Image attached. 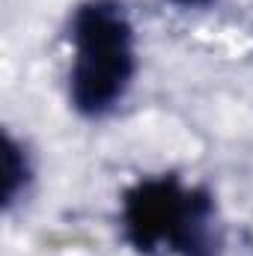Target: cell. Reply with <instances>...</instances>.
<instances>
[{
    "mask_svg": "<svg viewBox=\"0 0 253 256\" xmlns=\"http://www.w3.org/2000/svg\"><path fill=\"white\" fill-rule=\"evenodd\" d=\"M74 66L68 96L78 114H110L134 78V30L120 0H86L72 21Z\"/></svg>",
    "mask_w": 253,
    "mask_h": 256,
    "instance_id": "cell-1",
    "label": "cell"
},
{
    "mask_svg": "<svg viewBox=\"0 0 253 256\" xmlns=\"http://www.w3.org/2000/svg\"><path fill=\"white\" fill-rule=\"evenodd\" d=\"M126 238L140 254L161 244L182 256H214V206L202 188H182L176 176L140 179L122 196Z\"/></svg>",
    "mask_w": 253,
    "mask_h": 256,
    "instance_id": "cell-2",
    "label": "cell"
},
{
    "mask_svg": "<svg viewBox=\"0 0 253 256\" xmlns=\"http://www.w3.org/2000/svg\"><path fill=\"white\" fill-rule=\"evenodd\" d=\"M3 206L9 208L15 200H18V194H24L27 188V182H30V161H27V152H24V146L18 143V140H12L9 134H6V146H3Z\"/></svg>",
    "mask_w": 253,
    "mask_h": 256,
    "instance_id": "cell-3",
    "label": "cell"
},
{
    "mask_svg": "<svg viewBox=\"0 0 253 256\" xmlns=\"http://www.w3.org/2000/svg\"><path fill=\"white\" fill-rule=\"evenodd\" d=\"M176 6H182V9H202V6H208V3H214V0H173Z\"/></svg>",
    "mask_w": 253,
    "mask_h": 256,
    "instance_id": "cell-4",
    "label": "cell"
}]
</instances>
